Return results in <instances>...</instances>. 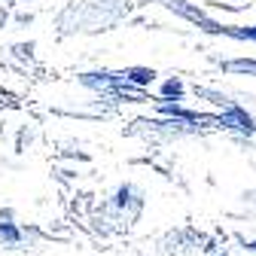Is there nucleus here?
Returning <instances> with one entry per match:
<instances>
[{"instance_id":"4","label":"nucleus","mask_w":256,"mask_h":256,"mask_svg":"<svg viewBox=\"0 0 256 256\" xmlns=\"http://www.w3.org/2000/svg\"><path fill=\"white\" fill-rule=\"evenodd\" d=\"M250 250H256V241H253V244H250Z\"/></svg>"},{"instance_id":"2","label":"nucleus","mask_w":256,"mask_h":256,"mask_svg":"<svg viewBox=\"0 0 256 256\" xmlns=\"http://www.w3.org/2000/svg\"><path fill=\"white\" fill-rule=\"evenodd\" d=\"M0 235H6V238H18V232H16L12 226H4V222H0Z\"/></svg>"},{"instance_id":"3","label":"nucleus","mask_w":256,"mask_h":256,"mask_svg":"<svg viewBox=\"0 0 256 256\" xmlns=\"http://www.w3.org/2000/svg\"><path fill=\"white\" fill-rule=\"evenodd\" d=\"M165 92H168V94H180L183 88H180V82H168V86H165Z\"/></svg>"},{"instance_id":"1","label":"nucleus","mask_w":256,"mask_h":256,"mask_svg":"<svg viewBox=\"0 0 256 256\" xmlns=\"http://www.w3.org/2000/svg\"><path fill=\"white\" fill-rule=\"evenodd\" d=\"M134 80H138V82H150L152 74H150V70H134Z\"/></svg>"}]
</instances>
